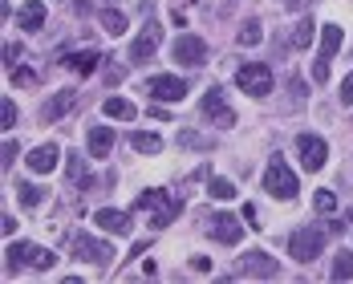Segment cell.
Instances as JSON below:
<instances>
[{
	"instance_id": "cell-9",
	"label": "cell",
	"mask_w": 353,
	"mask_h": 284,
	"mask_svg": "<svg viewBox=\"0 0 353 284\" xmlns=\"http://www.w3.org/2000/svg\"><path fill=\"white\" fill-rule=\"evenodd\" d=\"M212 236L219 240V244H240V236H244V223L236 219V215H228V212H219V215H212Z\"/></svg>"
},
{
	"instance_id": "cell-1",
	"label": "cell",
	"mask_w": 353,
	"mask_h": 284,
	"mask_svg": "<svg viewBox=\"0 0 353 284\" xmlns=\"http://www.w3.org/2000/svg\"><path fill=\"white\" fill-rule=\"evenodd\" d=\"M134 207L150 215V227H167V223H171L179 212H183V199L167 195V191H142Z\"/></svg>"
},
{
	"instance_id": "cell-21",
	"label": "cell",
	"mask_w": 353,
	"mask_h": 284,
	"mask_svg": "<svg viewBox=\"0 0 353 284\" xmlns=\"http://www.w3.org/2000/svg\"><path fill=\"white\" fill-rule=\"evenodd\" d=\"M102 29H106L110 37H122V33H126V12L106 8V12H102Z\"/></svg>"
},
{
	"instance_id": "cell-35",
	"label": "cell",
	"mask_w": 353,
	"mask_h": 284,
	"mask_svg": "<svg viewBox=\"0 0 353 284\" xmlns=\"http://www.w3.org/2000/svg\"><path fill=\"white\" fill-rule=\"evenodd\" d=\"M341 102H345V106H353V73L341 81Z\"/></svg>"
},
{
	"instance_id": "cell-34",
	"label": "cell",
	"mask_w": 353,
	"mask_h": 284,
	"mask_svg": "<svg viewBox=\"0 0 353 284\" xmlns=\"http://www.w3.org/2000/svg\"><path fill=\"white\" fill-rule=\"evenodd\" d=\"M12 81H17V85H37L33 70H12Z\"/></svg>"
},
{
	"instance_id": "cell-38",
	"label": "cell",
	"mask_w": 353,
	"mask_h": 284,
	"mask_svg": "<svg viewBox=\"0 0 353 284\" xmlns=\"http://www.w3.org/2000/svg\"><path fill=\"white\" fill-rule=\"evenodd\" d=\"M191 268H195V272H208V268H212V260H208V256H195V260H191Z\"/></svg>"
},
{
	"instance_id": "cell-37",
	"label": "cell",
	"mask_w": 353,
	"mask_h": 284,
	"mask_svg": "<svg viewBox=\"0 0 353 284\" xmlns=\"http://www.w3.org/2000/svg\"><path fill=\"white\" fill-rule=\"evenodd\" d=\"M0 232H4V236H12V232H17V219H12V215H4V219H0Z\"/></svg>"
},
{
	"instance_id": "cell-3",
	"label": "cell",
	"mask_w": 353,
	"mask_h": 284,
	"mask_svg": "<svg viewBox=\"0 0 353 284\" xmlns=\"http://www.w3.org/2000/svg\"><path fill=\"white\" fill-rule=\"evenodd\" d=\"M264 191H268L272 199H296V191H301V187H296V175L284 167L281 154H276V159L268 163V171H264Z\"/></svg>"
},
{
	"instance_id": "cell-2",
	"label": "cell",
	"mask_w": 353,
	"mask_h": 284,
	"mask_svg": "<svg viewBox=\"0 0 353 284\" xmlns=\"http://www.w3.org/2000/svg\"><path fill=\"white\" fill-rule=\"evenodd\" d=\"M236 85L248 98H264V94H272V70L264 61H248V65L236 70Z\"/></svg>"
},
{
	"instance_id": "cell-25",
	"label": "cell",
	"mask_w": 353,
	"mask_h": 284,
	"mask_svg": "<svg viewBox=\"0 0 353 284\" xmlns=\"http://www.w3.org/2000/svg\"><path fill=\"white\" fill-rule=\"evenodd\" d=\"M17 195H21V203H25V207H41V199H45V191L33 187V183H21V187H17Z\"/></svg>"
},
{
	"instance_id": "cell-29",
	"label": "cell",
	"mask_w": 353,
	"mask_h": 284,
	"mask_svg": "<svg viewBox=\"0 0 353 284\" xmlns=\"http://www.w3.org/2000/svg\"><path fill=\"white\" fill-rule=\"evenodd\" d=\"M208 195H212V199H232V195H236V187H232L228 179H212V187H208Z\"/></svg>"
},
{
	"instance_id": "cell-36",
	"label": "cell",
	"mask_w": 353,
	"mask_h": 284,
	"mask_svg": "<svg viewBox=\"0 0 353 284\" xmlns=\"http://www.w3.org/2000/svg\"><path fill=\"white\" fill-rule=\"evenodd\" d=\"M70 175H73V179H81V175H85V163H81V154H73V163H70Z\"/></svg>"
},
{
	"instance_id": "cell-5",
	"label": "cell",
	"mask_w": 353,
	"mask_h": 284,
	"mask_svg": "<svg viewBox=\"0 0 353 284\" xmlns=\"http://www.w3.org/2000/svg\"><path fill=\"white\" fill-rule=\"evenodd\" d=\"M146 94L159 98V102H183V98H187V81L175 77V73H154V77L146 81Z\"/></svg>"
},
{
	"instance_id": "cell-32",
	"label": "cell",
	"mask_w": 353,
	"mask_h": 284,
	"mask_svg": "<svg viewBox=\"0 0 353 284\" xmlns=\"http://www.w3.org/2000/svg\"><path fill=\"white\" fill-rule=\"evenodd\" d=\"M21 57H25V49H21V45H4V61H8L12 70H17V61H21Z\"/></svg>"
},
{
	"instance_id": "cell-16",
	"label": "cell",
	"mask_w": 353,
	"mask_h": 284,
	"mask_svg": "<svg viewBox=\"0 0 353 284\" xmlns=\"http://www.w3.org/2000/svg\"><path fill=\"white\" fill-rule=\"evenodd\" d=\"M114 150V130L110 126H94L90 130V159H106Z\"/></svg>"
},
{
	"instance_id": "cell-15",
	"label": "cell",
	"mask_w": 353,
	"mask_h": 284,
	"mask_svg": "<svg viewBox=\"0 0 353 284\" xmlns=\"http://www.w3.org/2000/svg\"><path fill=\"white\" fill-rule=\"evenodd\" d=\"M73 106H77V94H73V90H61V94H57L53 102H45L41 118H45V122H57V118H65V114H70Z\"/></svg>"
},
{
	"instance_id": "cell-27",
	"label": "cell",
	"mask_w": 353,
	"mask_h": 284,
	"mask_svg": "<svg viewBox=\"0 0 353 284\" xmlns=\"http://www.w3.org/2000/svg\"><path fill=\"white\" fill-rule=\"evenodd\" d=\"M313 33H317V29H313V21H301V25H296V33H292V45H296V49H309Z\"/></svg>"
},
{
	"instance_id": "cell-40",
	"label": "cell",
	"mask_w": 353,
	"mask_h": 284,
	"mask_svg": "<svg viewBox=\"0 0 353 284\" xmlns=\"http://www.w3.org/2000/svg\"><path fill=\"white\" fill-rule=\"evenodd\" d=\"M244 219H248V227H260V223H256V207H252V203H244Z\"/></svg>"
},
{
	"instance_id": "cell-33",
	"label": "cell",
	"mask_w": 353,
	"mask_h": 284,
	"mask_svg": "<svg viewBox=\"0 0 353 284\" xmlns=\"http://www.w3.org/2000/svg\"><path fill=\"white\" fill-rule=\"evenodd\" d=\"M12 163H17V142L8 139V142H4V159H0V167H4V171H8V167H12Z\"/></svg>"
},
{
	"instance_id": "cell-30",
	"label": "cell",
	"mask_w": 353,
	"mask_h": 284,
	"mask_svg": "<svg viewBox=\"0 0 353 284\" xmlns=\"http://www.w3.org/2000/svg\"><path fill=\"white\" fill-rule=\"evenodd\" d=\"M0 122H4V130H12V126H17V102H12V98H4V102H0Z\"/></svg>"
},
{
	"instance_id": "cell-14",
	"label": "cell",
	"mask_w": 353,
	"mask_h": 284,
	"mask_svg": "<svg viewBox=\"0 0 353 284\" xmlns=\"http://www.w3.org/2000/svg\"><path fill=\"white\" fill-rule=\"evenodd\" d=\"M94 219H98V227H102V232H110V236H130V215H126V212L102 207Z\"/></svg>"
},
{
	"instance_id": "cell-4",
	"label": "cell",
	"mask_w": 353,
	"mask_h": 284,
	"mask_svg": "<svg viewBox=\"0 0 353 284\" xmlns=\"http://www.w3.org/2000/svg\"><path fill=\"white\" fill-rule=\"evenodd\" d=\"M325 248V232L321 227H301V232H292L288 236V256L292 260H301V264H313Z\"/></svg>"
},
{
	"instance_id": "cell-31",
	"label": "cell",
	"mask_w": 353,
	"mask_h": 284,
	"mask_svg": "<svg viewBox=\"0 0 353 284\" xmlns=\"http://www.w3.org/2000/svg\"><path fill=\"white\" fill-rule=\"evenodd\" d=\"M313 203H317V212H333V207H337V195H333V191H317Z\"/></svg>"
},
{
	"instance_id": "cell-18",
	"label": "cell",
	"mask_w": 353,
	"mask_h": 284,
	"mask_svg": "<svg viewBox=\"0 0 353 284\" xmlns=\"http://www.w3.org/2000/svg\"><path fill=\"white\" fill-rule=\"evenodd\" d=\"M45 25V4L41 0H29L21 12H17V29H41Z\"/></svg>"
},
{
	"instance_id": "cell-19",
	"label": "cell",
	"mask_w": 353,
	"mask_h": 284,
	"mask_svg": "<svg viewBox=\"0 0 353 284\" xmlns=\"http://www.w3.org/2000/svg\"><path fill=\"white\" fill-rule=\"evenodd\" d=\"M341 49V25H321V61H333Z\"/></svg>"
},
{
	"instance_id": "cell-26",
	"label": "cell",
	"mask_w": 353,
	"mask_h": 284,
	"mask_svg": "<svg viewBox=\"0 0 353 284\" xmlns=\"http://www.w3.org/2000/svg\"><path fill=\"white\" fill-rule=\"evenodd\" d=\"M29 248H33V244H8V252H4V256H8V272L29 260Z\"/></svg>"
},
{
	"instance_id": "cell-20",
	"label": "cell",
	"mask_w": 353,
	"mask_h": 284,
	"mask_svg": "<svg viewBox=\"0 0 353 284\" xmlns=\"http://www.w3.org/2000/svg\"><path fill=\"white\" fill-rule=\"evenodd\" d=\"M102 114H106V118H118V122H130L139 110H134V102H126V98H106V102H102Z\"/></svg>"
},
{
	"instance_id": "cell-8",
	"label": "cell",
	"mask_w": 353,
	"mask_h": 284,
	"mask_svg": "<svg viewBox=\"0 0 353 284\" xmlns=\"http://www.w3.org/2000/svg\"><path fill=\"white\" fill-rule=\"evenodd\" d=\"M236 276H276V260L268 252H244L236 264Z\"/></svg>"
},
{
	"instance_id": "cell-23",
	"label": "cell",
	"mask_w": 353,
	"mask_h": 284,
	"mask_svg": "<svg viewBox=\"0 0 353 284\" xmlns=\"http://www.w3.org/2000/svg\"><path fill=\"white\" fill-rule=\"evenodd\" d=\"M333 281H353V256L350 252H337V260H333Z\"/></svg>"
},
{
	"instance_id": "cell-10",
	"label": "cell",
	"mask_w": 353,
	"mask_h": 284,
	"mask_svg": "<svg viewBox=\"0 0 353 284\" xmlns=\"http://www.w3.org/2000/svg\"><path fill=\"white\" fill-rule=\"evenodd\" d=\"M203 114H208V118H212V126H219V130H228V126H236V114H232V110L223 106V94H219V90H208V98H203Z\"/></svg>"
},
{
	"instance_id": "cell-24",
	"label": "cell",
	"mask_w": 353,
	"mask_h": 284,
	"mask_svg": "<svg viewBox=\"0 0 353 284\" xmlns=\"http://www.w3.org/2000/svg\"><path fill=\"white\" fill-rule=\"evenodd\" d=\"M53 260H57V256H53L49 248H29V260H25V264H29V268H41V272H45V268H53Z\"/></svg>"
},
{
	"instance_id": "cell-6",
	"label": "cell",
	"mask_w": 353,
	"mask_h": 284,
	"mask_svg": "<svg viewBox=\"0 0 353 284\" xmlns=\"http://www.w3.org/2000/svg\"><path fill=\"white\" fill-rule=\"evenodd\" d=\"M171 57H175L179 65H203V61H208V45H203V37L183 33L175 45H171Z\"/></svg>"
},
{
	"instance_id": "cell-12",
	"label": "cell",
	"mask_w": 353,
	"mask_h": 284,
	"mask_svg": "<svg viewBox=\"0 0 353 284\" xmlns=\"http://www.w3.org/2000/svg\"><path fill=\"white\" fill-rule=\"evenodd\" d=\"M73 252H77V260H90V264H110V256H114L110 244H98L90 236H73Z\"/></svg>"
},
{
	"instance_id": "cell-17",
	"label": "cell",
	"mask_w": 353,
	"mask_h": 284,
	"mask_svg": "<svg viewBox=\"0 0 353 284\" xmlns=\"http://www.w3.org/2000/svg\"><path fill=\"white\" fill-rule=\"evenodd\" d=\"M98 61H102V57H98L94 49H81V53H70V57H65V70L81 73V77H90V73L98 70Z\"/></svg>"
},
{
	"instance_id": "cell-28",
	"label": "cell",
	"mask_w": 353,
	"mask_h": 284,
	"mask_svg": "<svg viewBox=\"0 0 353 284\" xmlns=\"http://www.w3.org/2000/svg\"><path fill=\"white\" fill-rule=\"evenodd\" d=\"M260 21H248L244 29H240V33H236V41H240V45H260Z\"/></svg>"
},
{
	"instance_id": "cell-13",
	"label": "cell",
	"mask_w": 353,
	"mask_h": 284,
	"mask_svg": "<svg viewBox=\"0 0 353 284\" xmlns=\"http://www.w3.org/2000/svg\"><path fill=\"white\" fill-rule=\"evenodd\" d=\"M159 37H163V29L150 21V25H146L139 37H134V45H130V61H146V57L159 49Z\"/></svg>"
},
{
	"instance_id": "cell-22",
	"label": "cell",
	"mask_w": 353,
	"mask_h": 284,
	"mask_svg": "<svg viewBox=\"0 0 353 284\" xmlns=\"http://www.w3.org/2000/svg\"><path fill=\"white\" fill-rule=\"evenodd\" d=\"M130 142H134V150H139V154H159V146H163L159 134H146V130H139Z\"/></svg>"
},
{
	"instance_id": "cell-39",
	"label": "cell",
	"mask_w": 353,
	"mask_h": 284,
	"mask_svg": "<svg viewBox=\"0 0 353 284\" xmlns=\"http://www.w3.org/2000/svg\"><path fill=\"white\" fill-rule=\"evenodd\" d=\"M329 77V61H317V70H313V81H325Z\"/></svg>"
},
{
	"instance_id": "cell-11",
	"label": "cell",
	"mask_w": 353,
	"mask_h": 284,
	"mask_svg": "<svg viewBox=\"0 0 353 284\" xmlns=\"http://www.w3.org/2000/svg\"><path fill=\"white\" fill-rule=\"evenodd\" d=\"M25 163H29V171H33V175H49V171L61 163V146H57V142H45V146H37Z\"/></svg>"
},
{
	"instance_id": "cell-7",
	"label": "cell",
	"mask_w": 353,
	"mask_h": 284,
	"mask_svg": "<svg viewBox=\"0 0 353 284\" xmlns=\"http://www.w3.org/2000/svg\"><path fill=\"white\" fill-rule=\"evenodd\" d=\"M296 150H301L305 171H321L325 159H329V146H325V139H317V134H301V139H296Z\"/></svg>"
}]
</instances>
